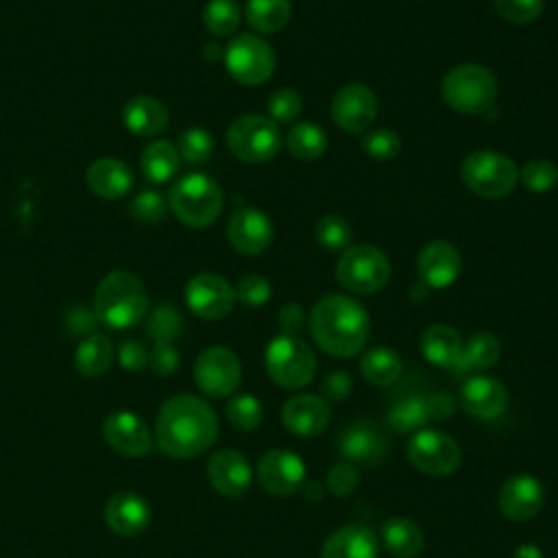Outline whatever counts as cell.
Masks as SVG:
<instances>
[{
  "label": "cell",
  "mask_w": 558,
  "mask_h": 558,
  "mask_svg": "<svg viewBox=\"0 0 558 558\" xmlns=\"http://www.w3.org/2000/svg\"><path fill=\"white\" fill-rule=\"evenodd\" d=\"M499 355H501L499 340L488 331H477L462 342L453 371L456 373L484 371V368H490L499 360Z\"/></svg>",
  "instance_id": "f546056e"
},
{
  "label": "cell",
  "mask_w": 558,
  "mask_h": 558,
  "mask_svg": "<svg viewBox=\"0 0 558 558\" xmlns=\"http://www.w3.org/2000/svg\"><path fill=\"white\" fill-rule=\"evenodd\" d=\"M179 161H181V155H179L177 146L168 140L150 142L140 153V168H142L144 177L157 185L168 183L177 174Z\"/></svg>",
  "instance_id": "4dcf8cb0"
},
{
  "label": "cell",
  "mask_w": 558,
  "mask_h": 558,
  "mask_svg": "<svg viewBox=\"0 0 558 558\" xmlns=\"http://www.w3.org/2000/svg\"><path fill=\"white\" fill-rule=\"evenodd\" d=\"M242 379L240 357L227 347H209L194 362V381L207 397L225 399Z\"/></svg>",
  "instance_id": "7c38bea8"
},
{
  "label": "cell",
  "mask_w": 558,
  "mask_h": 558,
  "mask_svg": "<svg viewBox=\"0 0 558 558\" xmlns=\"http://www.w3.org/2000/svg\"><path fill=\"white\" fill-rule=\"evenodd\" d=\"M462 183L482 198H504L519 181L517 163L497 150H473L460 163Z\"/></svg>",
  "instance_id": "52a82bcc"
},
{
  "label": "cell",
  "mask_w": 558,
  "mask_h": 558,
  "mask_svg": "<svg viewBox=\"0 0 558 558\" xmlns=\"http://www.w3.org/2000/svg\"><path fill=\"white\" fill-rule=\"evenodd\" d=\"M148 312V294L131 270H111L100 279L94 294V314L98 323L111 329L135 327Z\"/></svg>",
  "instance_id": "3957f363"
},
{
  "label": "cell",
  "mask_w": 558,
  "mask_h": 558,
  "mask_svg": "<svg viewBox=\"0 0 558 558\" xmlns=\"http://www.w3.org/2000/svg\"><path fill=\"white\" fill-rule=\"evenodd\" d=\"M179 155L190 163H203L209 159L214 150V140L207 129L203 126H190L185 129L177 140Z\"/></svg>",
  "instance_id": "60d3db41"
},
{
  "label": "cell",
  "mask_w": 558,
  "mask_h": 558,
  "mask_svg": "<svg viewBox=\"0 0 558 558\" xmlns=\"http://www.w3.org/2000/svg\"><path fill=\"white\" fill-rule=\"evenodd\" d=\"M519 179L525 190L543 194L558 185V168L547 159H534V161H527L525 166H521Z\"/></svg>",
  "instance_id": "b9f144b4"
},
{
  "label": "cell",
  "mask_w": 558,
  "mask_h": 558,
  "mask_svg": "<svg viewBox=\"0 0 558 558\" xmlns=\"http://www.w3.org/2000/svg\"><path fill=\"white\" fill-rule=\"evenodd\" d=\"M85 181L96 196L105 201H118L126 196L129 190L133 187V172L124 161L113 157H102L89 163L85 172Z\"/></svg>",
  "instance_id": "d4e9b609"
},
{
  "label": "cell",
  "mask_w": 558,
  "mask_h": 558,
  "mask_svg": "<svg viewBox=\"0 0 558 558\" xmlns=\"http://www.w3.org/2000/svg\"><path fill=\"white\" fill-rule=\"evenodd\" d=\"M216 436V412L196 395H174L157 412L155 438L159 449L170 458H194L207 451Z\"/></svg>",
  "instance_id": "6da1fadb"
},
{
  "label": "cell",
  "mask_w": 558,
  "mask_h": 558,
  "mask_svg": "<svg viewBox=\"0 0 558 558\" xmlns=\"http://www.w3.org/2000/svg\"><path fill=\"white\" fill-rule=\"evenodd\" d=\"M427 399V410L432 421H447L456 414V401L447 392H429L425 395Z\"/></svg>",
  "instance_id": "db71d44e"
},
{
  "label": "cell",
  "mask_w": 558,
  "mask_h": 558,
  "mask_svg": "<svg viewBox=\"0 0 558 558\" xmlns=\"http://www.w3.org/2000/svg\"><path fill=\"white\" fill-rule=\"evenodd\" d=\"M379 543L373 530L366 525H344L327 536L320 549V558H377Z\"/></svg>",
  "instance_id": "484cf974"
},
{
  "label": "cell",
  "mask_w": 558,
  "mask_h": 558,
  "mask_svg": "<svg viewBox=\"0 0 558 558\" xmlns=\"http://www.w3.org/2000/svg\"><path fill=\"white\" fill-rule=\"evenodd\" d=\"M225 414L229 418V423L235 427V429H242V432H251L255 429L262 418H264V408L259 403L257 397L253 395H235L227 401V408H225Z\"/></svg>",
  "instance_id": "f35d334b"
},
{
  "label": "cell",
  "mask_w": 558,
  "mask_h": 558,
  "mask_svg": "<svg viewBox=\"0 0 558 558\" xmlns=\"http://www.w3.org/2000/svg\"><path fill=\"white\" fill-rule=\"evenodd\" d=\"M270 218L255 207H242L233 211L227 225V238L231 246L242 255H259L272 242Z\"/></svg>",
  "instance_id": "ffe728a7"
},
{
  "label": "cell",
  "mask_w": 558,
  "mask_h": 558,
  "mask_svg": "<svg viewBox=\"0 0 558 558\" xmlns=\"http://www.w3.org/2000/svg\"><path fill=\"white\" fill-rule=\"evenodd\" d=\"M301 490H303L305 499H310V501H318L323 497V486L318 482H305Z\"/></svg>",
  "instance_id": "6f0895ef"
},
{
  "label": "cell",
  "mask_w": 558,
  "mask_h": 558,
  "mask_svg": "<svg viewBox=\"0 0 558 558\" xmlns=\"http://www.w3.org/2000/svg\"><path fill=\"white\" fill-rule=\"evenodd\" d=\"M351 388H353V379L349 373L331 371L320 381V397L327 403H340L351 395Z\"/></svg>",
  "instance_id": "681fc988"
},
{
  "label": "cell",
  "mask_w": 558,
  "mask_h": 558,
  "mask_svg": "<svg viewBox=\"0 0 558 558\" xmlns=\"http://www.w3.org/2000/svg\"><path fill=\"white\" fill-rule=\"evenodd\" d=\"M388 425L399 432H418L425 429L432 423L429 410H427V399L425 395H410L405 399H399L386 414Z\"/></svg>",
  "instance_id": "e575fe53"
},
{
  "label": "cell",
  "mask_w": 558,
  "mask_h": 558,
  "mask_svg": "<svg viewBox=\"0 0 558 558\" xmlns=\"http://www.w3.org/2000/svg\"><path fill=\"white\" fill-rule=\"evenodd\" d=\"M227 146L246 163H264L281 148L279 124L259 113H244L227 126Z\"/></svg>",
  "instance_id": "9c48e42d"
},
{
  "label": "cell",
  "mask_w": 558,
  "mask_h": 558,
  "mask_svg": "<svg viewBox=\"0 0 558 558\" xmlns=\"http://www.w3.org/2000/svg\"><path fill=\"white\" fill-rule=\"evenodd\" d=\"M288 153L301 161H314L327 150V133L314 122H299L288 131Z\"/></svg>",
  "instance_id": "d590c367"
},
{
  "label": "cell",
  "mask_w": 558,
  "mask_h": 558,
  "mask_svg": "<svg viewBox=\"0 0 558 558\" xmlns=\"http://www.w3.org/2000/svg\"><path fill=\"white\" fill-rule=\"evenodd\" d=\"M113 362V344L102 333H89L74 353V366L85 377H100Z\"/></svg>",
  "instance_id": "836d02e7"
},
{
  "label": "cell",
  "mask_w": 558,
  "mask_h": 558,
  "mask_svg": "<svg viewBox=\"0 0 558 558\" xmlns=\"http://www.w3.org/2000/svg\"><path fill=\"white\" fill-rule=\"evenodd\" d=\"M381 543L395 558H416L425 547V536L416 521L390 517L381 523Z\"/></svg>",
  "instance_id": "83f0119b"
},
{
  "label": "cell",
  "mask_w": 558,
  "mask_h": 558,
  "mask_svg": "<svg viewBox=\"0 0 558 558\" xmlns=\"http://www.w3.org/2000/svg\"><path fill=\"white\" fill-rule=\"evenodd\" d=\"M331 421V408L320 395H296L281 408V423L288 432L301 438L318 436Z\"/></svg>",
  "instance_id": "7402d4cb"
},
{
  "label": "cell",
  "mask_w": 558,
  "mask_h": 558,
  "mask_svg": "<svg viewBox=\"0 0 558 558\" xmlns=\"http://www.w3.org/2000/svg\"><path fill=\"white\" fill-rule=\"evenodd\" d=\"M303 111V100L299 96V92L294 89H277L270 98H268V118L279 122H294Z\"/></svg>",
  "instance_id": "bcb514c9"
},
{
  "label": "cell",
  "mask_w": 558,
  "mask_h": 558,
  "mask_svg": "<svg viewBox=\"0 0 558 558\" xmlns=\"http://www.w3.org/2000/svg\"><path fill=\"white\" fill-rule=\"evenodd\" d=\"M512 558H543V551L538 545L534 543H525V545H519L512 554Z\"/></svg>",
  "instance_id": "9f6ffc18"
},
{
  "label": "cell",
  "mask_w": 558,
  "mask_h": 558,
  "mask_svg": "<svg viewBox=\"0 0 558 558\" xmlns=\"http://www.w3.org/2000/svg\"><path fill=\"white\" fill-rule=\"evenodd\" d=\"M314 235H316V242H318L325 251L338 253V251L349 248V242H351V227H349V222H347L344 218L333 216V214H327V216H323V218L316 222Z\"/></svg>",
  "instance_id": "ab89813d"
},
{
  "label": "cell",
  "mask_w": 558,
  "mask_h": 558,
  "mask_svg": "<svg viewBox=\"0 0 558 558\" xmlns=\"http://www.w3.org/2000/svg\"><path fill=\"white\" fill-rule=\"evenodd\" d=\"M264 364L268 377L286 390H299L316 375V355L312 347L303 338L290 333H279L268 342Z\"/></svg>",
  "instance_id": "8992f818"
},
{
  "label": "cell",
  "mask_w": 558,
  "mask_h": 558,
  "mask_svg": "<svg viewBox=\"0 0 558 558\" xmlns=\"http://www.w3.org/2000/svg\"><path fill=\"white\" fill-rule=\"evenodd\" d=\"M185 303L196 316L218 320L233 310L235 288L216 272H198L185 286Z\"/></svg>",
  "instance_id": "4fadbf2b"
},
{
  "label": "cell",
  "mask_w": 558,
  "mask_h": 558,
  "mask_svg": "<svg viewBox=\"0 0 558 558\" xmlns=\"http://www.w3.org/2000/svg\"><path fill=\"white\" fill-rule=\"evenodd\" d=\"M146 331L155 342H172L183 331V318L177 307L163 303L157 305L146 320Z\"/></svg>",
  "instance_id": "74e56055"
},
{
  "label": "cell",
  "mask_w": 558,
  "mask_h": 558,
  "mask_svg": "<svg viewBox=\"0 0 558 558\" xmlns=\"http://www.w3.org/2000/svg\"><path fill=\"white\" fill-rule=\"evenodd\" d=\"M168 201L163 194H159L157 190H144L140 192L131 205H129V211L131 216L137 220V222H144V225H155V222H161L168 214Z\"/></svg>",
  "instance_id": "7bdbcfd3"
},
{
  "label": "cell",
  "mask_w": 558,
  "mask_h": 558,
  "mask_svg": "<svg viewBox=\"0 0 558 558\" xmlns=\"http://www.w3.org/2000/svg\"><path fill=\"white\" fill-rule=\"evenodd\" d=\"M242 9L235 0H209L203 9V24L216 37L233 35L240 26Z\"/></svg>",
  "instance_id": "8d00e7d4"
},
{
  "label": "cell",
  "mask_w": 558,
  "mask_h": 558,
  "mask_svg": "<svg viewBox=\"0 0 558 558\" xmlns=\"http://www.w3.org/2000/svg\"><path fill=\"white\" fill-rule=\"evenodd\" d=\"M118 362L124 371H142L148 364V351L140 340H124L118 347Z\"/></svg>",
  "instance_id": "816d5d0a"
},
{
  "label": "cell",
  "mask_w": 558,
  "mask_h": 558,
  "mask_svg": "<svg viewBox=\"0 0 558 558\" xmlns=\"http://www.w3.org/2000/svg\"><path fill=\"white\" fill-rule=\"evenodd\" d=\"M105 442L129 458L146 456L153 447V434L146 423L131 410L111 412L102 423Z\"/></svg>",
  "instance_id": "ac0fdd59"
},
{
  "label": "cell",
  "mask_w": 558,
  "mask_h": 558,
  "mask_svg": "<svg viewBox=\"0 0 558 558\" xmlns=\"http://www.w3.org/2000/svg\"><path fill=\"white\" fill-rule=\"evenodd\" d=\"M377 116V96L362 83H349L333 94L331 118L347 133L366 131Z\"/></svg>",
  "instance_id": "9a60e30c"
},
{
  "label": "cell",
  "mask_w": 558,
  "mask_h": 558,
  "mask_svg": "<svg viewBox=\"0 0 558 558\" xmlns=\"http://www.w3.org/2000/svg\"><path fill=\"white\" fill-rule=\"evenodd\" d=\"M390 262L386 253L371 244H357L342 251L336 264L338 283L351 294H375L386 288L390 279Z\"/></svg>",
  "instance_id": "ba28073f"
},
{
  "label": "cell",
  "mask_w": 558,
  "mask_h": 558,
  "mask_svg": "<svg viewBox=\"0 0 558 558\" xmlns=\"http://www.w3.org/2000/svg\"><path fill=\"white\" fill-rule=\"evenodd\" d=\"M275 50L253 33L235 35L225 48V68L242 85H262L275 72Z\"/></svg>",
  "instance_id": "30bf717a"
},
{
  "label": "cell",
  "mask_w": 558,
  "mask_h": 558,
  "mask_svg": "<svg viewBox=\"0 0 558 558\" xmlns=\"http://www.w3.org/2000/svg\"><path fill=\"white\" fill-rule=\"evenodd\" d=\"M257 482L270 495H294L307 482L305 462L294 451L288 449L266 451L257 462Z\"/></svg>",
  "instance_id": "5bb4252c"
},
{
  "label": "cell",
  "mask_w": 558,
  "mask_h": 558,
  "mask_svg": "<svg viewBox=\"0 0 558 558\" xmlns=\"http://www.w3.org/2000/svg\"><path fill=\"white\" fill-rule=\"evenodd\" d=\"M357 484H360V473L351 462L333 464L325 480V488L333 497H349L357 488Z\"/></svg>",
  "instance_id": "c3c4849f"
},
{
  "label": "cell",
  "mask_w": 558,
  "mask_h": 558,
  "mask_svg": "<svg viewBox=\"0 0 558 558\" xmlns=\"http://www.w3.org/2000/svg\"><path fill=\"white\" fill-rule=\"evenodd\" d=\"M209 484L227 497H242L253 480L248 460L235 449H220L207 462Z\"/></svg>",
  "instance_id": "cb8c5ba5"
},
{
  "label": "cell",
  "mask_w": 558,
  "mask_h": 558,
  "mask_svg": "<svg viewBox=\"0 0 558 558\" xmlns=\"http://www.w3.org/2000/svg\"><path fill=\"white\" fill-rule=\"evenodd\" d=\"M310 331L325 353L333 357H353L368 340L371 320L355 299L327 294L312 307Z\"/></svg>",
  "instance_id": "7a4b0ae2"
},
{
  "label": "cell",
  "mask_w": 558,
  "mask_h": 558,
  "mask_svg": "<svg viewBox=\"0 0 558 558\" xmlns=\"http://www.w3.org/2000/svg\"><path fill=\"white\" fill-rule=\"evenodd\" d=\"M166 201L172 214L183 225L194 229L214 225L225 205L220 185L203 172H192L174 181L166 194Z\"/></svg>",
  "instance_id": "277c9868"
},
{
  "label": "cell",
  "mask_w": 558,
  "mask_h": 558,
  "mask_svg": "<svg viewBox=\"0 0 558 558\" xmlns=\"http://www.w3.org/2000/svg\"><path fill=\"white\" fill-rule=\"evenodd\" d=\"M65 323H68V329H70L72 333H78V336L87 333V336H89V333L94 331L98 318H96L94 310L89 312V310H85V307H72V310H68V314H65Z\"/></svg>",
  "instance_id": "f5cc1de1"
},
{
  "label": "cell",
  "mask_w": 558,
  "mask_h": 558,
  "mask_svg": "<svg viewBox=\"0 0 558 558\" xmlns=\"http://www.w3.org/2000/svg\"><path fill=\"white\" fill-rule=\"evenodd\" d=\"M362 148L368 157L386 161V159H392L399 155L401 140L392 129H373L364 135Z\"/></svg>",
  "instance_id": "f6af8a7d"
},
{
  "label": "cell",
  "mask_w": 558,
  "mask_h": 558,
  "mask_svg": "<svg viewBox=\"0 0 558 558\" xmlns=\"http://www.w3.org/2000/svg\"><path fill=\"white\" fill-rule=\"evenodd\" d=\"M497 506L510 521H530L545 506V486L534 475H512L501 484Z\"/></svg>",
  "instance_id": "2e32d148"
},
{
  "label": "cell",
  "mask_w": 558,
  "mask_h": 558,
  "mask_svg": "<svg viewBox=\"0 0 558 558\" xmlns=\"http://www.w3.org/2000/svg\"><path fill=\"white\" fill-rule=\"evenodd\" d=\"M305 325V312L299 303H286L279 312V327L281 333L296 336V331Z\"/></svg>",
  "instance_id": "11a10c76"
},
{
  "label": "cell",
  "mask_w": 558,
  "mask_h": 558,
  "mask_svg": "<svg viewBox=\"0 0 558 558\" xmlns=\"http://www.w3.org/2000/svg\"><path fill=\"white\" fill-rule=\"evenodd\" d=\"M462 349L460 333L442 323L429 325L421 336V353L427 362L440 368H453Z\"/></svg>",
  "instance_id": "f1b7e54d"
},
{
  "label": "cell",
  "mask_w": 558,
  "mask_h": 558,
  "mask_svg": "<svg viewBox=\"0 0 558 558\" xmlns=\"http://www.w3.org/2000/svg\"><path fill=\"white\" fill-rule=\"evenodd\" d=\"M148 366L157 375H172L179 368V351L172 342H155L148 353Z\"/></svg>",
  "instance_id": "f907efd6"
},
{
  "label": "cell",
  "mask_w": 558,
  "mask_h": 558,
  "mask_svg": "<svg viewBox=\"0 0 558 558\" xmlns=\"http://www.w3.org/2000/svg\"><path fill=\"white\" fill-rule=\"evenodd\" d=\"M105 523L118 536H137L150 523V506L148 501L131 490H120L109 497L102 510Z\"/></svg>",
  "instance_id": "603a6c76"
},
{
  "label": "cell",
  "mask_w": 558,
  "mask_h": 558,
  "mask_svg": "<svg viewBox=\"0 0 558 558\" xmlns=\"http://www.w3.org/2000/svg\"><path fill=\"white\" fill-rule=\"evenodd\" d=\"M493 7L499 17L510 24H532L541 17L545 2L543 0H493Z\"/></svg>",
  "instance_id": "ee69618b"
},
{
  "label": "cell",
  "mask_w": 558,
  "mask_h": 558,
  "mask_svg": "<svg viewBox=\"0 0 558 558\" xmlns=\"http://www.w3.org/2000/svg\"><path fill=\"white\" fill-rule=\"evenodd\" d=\"M495 74L477 63H460L451 68L440 81L442 100L458 113L480 116L497 100Z\"/></svg>",
  "instance_id": "5b68a950"
},
{
  "label": "cell",
  "mask_w": 558,
  "mask_h": 558,
  "mask_svg": "<svg viewBox=\"0 0 558 558\" xmlns=\"http://www.w3.org/2000/svg\"><path fill=\"white\" fill-rule=\"evenodd\" d=\"M460 405L473 418L490 421L504 414L508 408V390L506 386L488 375H473L460 388Z\"/></svg>",
  "instance_id": "44dd1931"
},
{
  "label": "cell",
  "mask_w": 558,
  "mask_h": 558,
  "mask_svg": "<svg viewBox=\"0 0 558 558\" xmlns=\"http://www.w3.org/2000/svg\"><path fill=\"white\" fill-rule=\"evenodd\" d=\"M405 456L416 471L436 477L456 473L462 462V451L458 442L449 434L432 427L414 432L405 447Z\"/></svg>",
  "instance_id": "8fae6325"
},
{
  "label": "cell",
  "mask_w": 558,
  "mask_h": 558,
  "mask_svg": "<svg viewBox=\"0 0 558 558\" xmlns=\"http://www.w3.org/2000/svg\"><path fill=\"white\" fill-rule=\"evenodd\" d=\"M336 447L344 462L371 466L386 458L388 438L377 425L368 421H353L338 434Z\"/></svg>",
  "instance_id": "e0dca14e"
},
{
  "label": "cell",
  "mask_w": 558,
  "mask_h": 558,
  "mask_svg": "<svg viewBox=\"0 0 558 558\" xmlns=\"http://www.w3.org/2000/svg\"><path fill=\"white\" fill-rule=\"evenodd\" d=\"M403 362L397 351L388 347H373L360 357V373L373 386H390L401 377Z\"/></svg>",
  "instance_id": "d6a6232c"
},
{
  "label": "cell",
  "mask_w": 558,
  "mask_h": 558,
  "mask_svg": "<svg viewBox=\"0 0 558 558\" xmlns=\"http://www.w3.org/2000/svg\"><path fill=\"white\" fill-rule=\"evenodd\" d=\"M292 15L290 0H246L244 20L246 24L262 35L279 33Z\"/></svg>",
  "instance_id": "1f68e13d"
},
{
  "label": "cell",
  "mask_w": 558,
  "mask_h": 558,
  "mask_svg": "<svg viewBox=\"0 0 558 558\" xmlns=\"http://www.w3.org/2000/svg\"><path fill=\"white\" fill-rule=\"evenodd\" d=\"M124 126L140 137H155L168 126V109L155 96H133L122 107Z\"/></svg>",
  "instance_id": "4316f807"
},
{
  "label": "cell",
  "mask_w": 558,
  "mask_h": 558,
  "mask_svg": "<svg viewBox=\"0 0 558 558\" xmlns=\"http://www.w3.org/2000/svg\"><path fill=\"white\" fill-rule=\"evenodd\" d=\"M427 290H429V288H427L423 281H418V283H414V286L410 288V296L416 299V301H421V296L427 294Z\"/></svg>",
  "instance_id": "680465c9"
},
{
  "label": "cell",
  "mask_w": 558,
  "mask_h": 558,
  "mask_svg": "<svg viewBox=\"0 0 558 558\" xmlns=\"http://www.w3.org/2000/svg\"><path fill=\"white\" fill-rule=\"evenodd\" d=\"M272 294L270 283L262 275H244L235 286V299L246 307H262Z\"/></svg>",
  "instance_id": "7dc6e473"
},
{
  "label": "cell",
  "mask_w": 558,
  "mask_h": 558,
  "mask_svg": "<svg viewBox=\"0 0 558 558\" xmlns=\"http://www.w3.org/2000/svg\"><path fill=\"white\" fill-rule=\"evenodd\" d=\"M460 270H462L460 251L445 240L427 242L416 257L418 279L432 290L449 288L458 279Z\"/></svg>",
  "instance_id": "d6986e66"
}]
</instances>
